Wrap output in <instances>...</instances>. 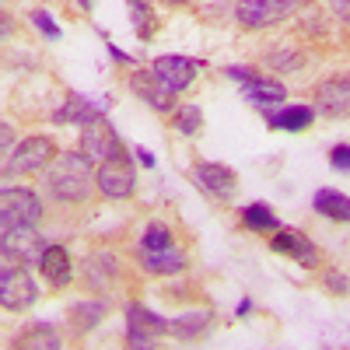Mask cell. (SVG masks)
<instances>
[{"label":"cell","instance_id":"obj_23","mask_svg":"<svg viewBox=\"0 0 350 350\" xmlns=\"http://www.w3.org/2000/svg\"><path fill=\"white\" fill-rule=\"evenodd\" d=\"M18 347H46V350H56V347H60V336H56L53 326H32V329H25V336L18 340Z\"/></svg>","mask_w":350,"mask_h":350},{"label":"cell","instance_id":"obj_16","mask_svg":"<svg viewBox=\"0 0 350 350\" xmlns=\"http://www.w3.org/2000/svg\"><path fill=\"white\" fill-rule=\"evenodd\" d=\"M133 92L148 102V105H154V109H172V92L168 88L151 74V70H140V74H133Z\"/></svg>","mask_w":350,"mask_h":350},{"label":"cell","instance_id":"obj_38","mask_svg":"<svg viewBox=\"0 0 350 350\" xmlns=\"http://www.w3.org/2000/svg\"><path fill=\"white\" fill-rule=\"evenodd\" d=\"M298 4H301V0H298Z\"/></svg>","mask_w":350,"mask_h":350},{"label":"cell","instance_id":"obj_15","mask_svg":"<svg viewBox=\"0 0 350 350\" xmlns=\"http://www.w3.org/2000/svg\"><path fill=\"white\" fill-rule=\"evenodd\" d=\"M39 267H42V277H46L53 287L70 284V252H67L64 245H46Z\"/></svg>","mask_w":350,"mask_h":350},{"label":"cell","instance_id":"obj_12","mask_svg":"<svg viewBox=\"0 0 350 350\" xmlns=\"http://www.w3.org/2000/svg\"><path fill=\"white\" fill-rule=\"evenodd\" d=\"M196 183L207 189L211 196H217V200H231V196L239 193L235 172H231L228 165H221V161H203V165H196Z\"/></svg>","mask_w":350,"mask_h":350},{"label":"cell","instance_id":"obj_5","mask_svg":"<svg viewBox=\"0 0 350 350\" xmlns=\"http://www.w3.org/2000/svg\"><path fill=\"white\" fill-rule=\"evenodd\" d=\"M295 8H298V0H239L235 18L245 28H262V25H273V21L291 18Z\"/></svg>","mask_w":350,"mask_h":350},{"label":"cell","instance_id":"obj_26","mask_svg":"<svg viewBox=\"0 0 350 350\" xmlns=\"http://www.w3.org/2000/svg\"><path fill=\"white\" fill-rule=\"evenodd\" d=\"M200 123H203L200 105H183V109H179V116H175V130H179V133H196V130H200Z\"/></svg>","mask_w":350,"mask_h":350},{"label":"cell","instance_id":"obj_9","mask_svg":"<svg viewBox=\"0 0 350 350\" xmlns=\"http://www.w3.org/2000/svg\"><path fill=\"white\" fill-rule=\"evenodd\" d=\"M126 319H130V329H126V343L130 347H151L158 340V333L168 326L161 315H154L151 308H144L140 301H133L126 308Z\"/></svg>","mask_w":350,"mask_h":350},{"label":"cell","instance_id":"obj_1","mask_svg":"<svg viewBox=\"0 0 350 350\" xmlns=\"http://www.w3.org/2000/svg\"><path fill=\"white\" fill-rule=\"evenodd\" d=\"M92 158L88 154H60L56 165L49 168V189L56 200L64 203H81L92 196L95 189V172H92Z\"/></svg>","mask_w":350,"mask_h":350},{"label":"cell","instance_id":"obj_31","mask_svg":"<svg viewBox=\"0 0 350 350\" xmlns=\"http://www.w3.org/2000/svg\"><path fill=\"white\" fill-rule=\"evenodd\" d=\"M329 161H333V168H336V172H350V144L336 148V151L329 154Z\"/></svg>","mask_w":350,"mask_h":350},{"label":"cell","instance_id":"obj_10","mask_svg":"<svg viewBox=\"0 0 350 350\" xmlns=\"http://www.w3.org/2000/svg\"><path fill=\"white\" fill-rule=\"evenodd\" d=\"M53 154H56V148H53L49 137H28V140H21V148L8 158L4 172H36V168L49 165Z\"/></svg>","mask_w":350,"mask_h":350},{"label":"cell","instance_id":"obj_6","mask_svg":"<svg viewBox=\"0 0 350 350\" xmlns=\"http://www.w3.org/2000/svg\"><path fill=\"white\" fill-rule=\"evenodd\" d=\"M228 77H235L242 84V92L252 105H259L262 112H270L273 105L284 102V84H273V81H262L259 74L245 70V67H228Z\"/></svg>","mask_w":350,"mask_h":350},{"label":"cell","instance_id":"obj_14","mask_svg":"<svg viewBox=\"0 0 350 350\" xmlns=\"http://www.w3.org/2000/svg\"><path fill=\"white\" fill-rule=\"evenodd\" d=\"M273 252L277 256H287V259H298L301 267H315L319 256H315V245L301 235V231H277L273 235Z\"/></svg>","mask_w":350,"mask_h":350},{"label":"cell","instance_id":"obj_13","mask_svg":"<svg viewBox=\"0 0 350 350\" xmlns=\"http://www.w3.org/2000/svg\"><path fill=\"white\" fill-rule=\"evenodd\" d=\"M315 105L323 116H333V120H343L350 116V77H333L315 92Z\"/></svg>","mask_w":350,"mask_h":350},{"label":"cell","instance_id":"obj_35","mask_svg":"<svg viewBox=\"0 0 350 350\" xmlns=\"http://www.w3.org/2000/svg\"><path fill=\"white\" fill-rule=\"evenodd\" d=\"M137 158H140V161H144V165H148V168H151V165H154V158H151V154H148V151H137Z\"/></svg>","mask_w":350,"mask_h":350},{"label":"cell","instance_id":"obj_3","mask_svg":"<svg viewBox=\"0 0 350 350\" xmlns=\"http://www.w3.org/2000/svg\"><path fill=\"white\" fill-rule=\"evenodd\" d=\"M39 298V287L36 280L25 273V267L18 262V267H11V262L4 259V277H0V301H4L8 312H25L32 308Z\"/></svg>","mask_w":350,"mask_h":350},{"label":"cell","instance_id":"obj_30","mask_svg":"<svg viewBox=\"0 0 350 350\" xmlns=\"http://www.w3.org/2000/svg\"><path fill=\"white\" fill-rule=\"evenodd\" d=\"M32 21H36V25L42 28V32H46L49 39H60V28H56V25H53V18H49L46 11H36V14H32Z\"/></svg>","mask_w":350,"mask_h":350},{"label":"cell","instance_id":"obj_22","mask_svg":"<svg viewBox=\"0 0 350 350\" xmlns=\"http://www.w3.org/2000/svg\"><path fill=\"white\" fill-rule=\"evenodd\" d=\"M207 326H211V312H193V315H183V319L172 323V329L179 333V340H200Z\"/></svg>","mask_w":350,"mask_h":350},{"label":"cell","instance_id":"obj_19","mask_svg":"<svg viewBox=\"0 0 350 350\" xmlns=\"http://www.w3.org/2000/svg\"><path fill=\"white\" fill-rule=\"evenodd\" d=\"M102 120V109L98 105H92V102H84V98H77V95H70L67 102H64V109L56 112V123H98Z\"/></svg>","mask_w":350,"mask_h":350},{"label":"cell","instance_id":"obj_4","mask_svg":"<svg viewBox=\"0 0 350 350\" xmlns=\"http://www.w3.org/2000/svg\"><path fill=\"white\" fill-rule=\"evenodd\" d=\"M133 186H137V168H133V161H130L126 151H120L116 158H109V161L98 165V189H102L109 200L130 196Z\"/></svg>","mask_w":350,"mask_h":350},{"label":"cell","instance_id":"obj_2","mask_svg":"<svg viewBox=\"0 0 350 350\" xmlns=\"http://www.w3.org/2000/svg\"><path fill=\"white\" fill-rule=\"evenodd\" d=\"M42 217V203L32 189H4V203H0V231L11 228H32Z\"/></svg>","mask_w":350,"mask_h":350},{"label":"cell","instance_id":"obj_37","mask_svg":"<svg viewBox=\"0 0 350 350\" xmlns=\"http://www.w3.org/2000/svg\"><path fill=\"white\" fill-rule=\"evenodd\" d=\"M172 4H183V0H172Z\"/></svg>","mask_w":350,"mask_h":350},{"label":"cell","instance_id":"obj_20","mask_svg":"<svg viewBox=\"0 0 350 350\" xmlns=\"http://www.w3.org/2000/svg\"><path fill=\"white\" fill-rule=\"evenodd\" d=\"M84 280L92 287H105L109 280H116V259L109 252H92L84 259Z\"/></svg>","mask_w":350,"mask_h":350},{"label":"cell","instance_id":"obj_27","mask_svg":"<svg viewBox=\"0 0 350 350\" xmlns=\"http://www.w3.org/2000/svg\"><path fill=\"white\" fill-rule=\"evenodd\" d=\"M102 315H105V305H77V308H74V323H77L81 329H92Z\"/></svg>","mask_w":350,"mask_h":350},{"label":"cell","instance_id":"obj_36","mask_svg":"<svg viewBox=\"0 0 350 350\" xmlns=\"http://www.w3.org/2000/svg\"><path fill=\"white\" fill-rule=\"evenodd\" d=\"M77 4H81L84 11H92V0H77Z\"/></svg>","mask_w":350,"mask_h":350},{"label":"cell","instance_id":"obj_8","mask_svg":"<svg viewBox=\"0 0 350 350\" xmlns=\"http://www.w3.org/2000/svg\"><path fill=\"white\" fill-rule=\"evenodd\" d=\"M196 70H200V64L186 60V56H158V60L151 64V74L168 88L172 95L186 92V88L193 84V77H196Z\"/></svg>","mask_w":350,"mask_h":350},{"label":"cell","instance_id":"obj_11","mask_svg":"<svg viewBox=\"0 0 350 350\" xmlns=\"http://www.w3.org/2000/svg\"><path fill=\"white\" fill-rule=\"evenodd\" d=\"M81 140H84V154L92 158V161H109V158H116L120 151H126L123 144H120V137H116L102 120L98 123H88L84 126V133H81Z\"/></svg>","mask_w":350,"mask_h":350},{"label":"cell","instance_id":"obj_29","mask_svg":"<svg viewBox=\"0 0 350 350\" xmlns=\"http://www.w3.org/2000/svg\"><path fill=\"white\" fill-rule=\"evenodd\" d=\"M130 8L137 11V21H140V39L151 36V21H148V8H144V0H130Z\"/></svg>","mask_w":350,"mask_h":350},{"label":"cell","instance_id":"obj_32","mask_svg":"<svg viewBox=\"0 0 350 350\" xmlns=\"http://www.w3.org/2000/svg\"><path fill=\"white\" fill-rule=\"evenodd\" d=\"M326 284H329V291H336V295H347V277L343 273H326Z\"/></svg>","mask_w":350,"mask_h":350},{"label":"cell","instance_id":"obj_17","mask_svg":"<svg viewBox=\"0 0 350 350\" xmlns=\"http://www.w3.org/2000/svg\"><path fill=\"white\" fill-rule=\"evenodd\" d=\"M312 120H315V112H312L308 105H287V109L267 116V123H270L273 130H291V133H295V130H308Z\"/></svg>","mask_w":350,"mask_h":350},{"label":"cell","instance_id":"obj_21","mask_svg":"<svg viewBox=\"0 0 350 350\" xmlns=\"http://www.w3.org/2000/svg\"><path fill=\"white\" fill-rule=\"evenodd\" d=\"M315 211L329 221H350V196L336 189H319L315 193Z\"/></svg>","mask_w":350,"mask_h":350},{"label":"cell","instance_id":"obj_25","mask_svg":"<svg viewBox=\"0 0 350 350\" xmlns=\"http://www.w3.org/2000/svg\"><path fill=\"white\" fill-rule=\"evenodd\" d=\"M172 245V235L161 221H151V228L144 231V242H140V252H158V249H168Z\"/></svg>","mask_w":350,"mask_h":350},{"label":"cell","instance_id":"obj_34","mask_svg":"<svg viewBox=\"0 0 350 350\" xmlns=\"http://www.w3.org/2000/svg\"><path fill=\"white\" fill-rule=\"evenodd\" d=\"M0 137H4V140H0V148H4V151H8V148H11V126H8V123H4V126H0Z\"/></svg>","mask_w":350,"mask_h":350},{"label":"cell","instance_id":"obj_18","mask_svg":"<svg viewBox=\"0 0 350 350\" xmlns=\"http://www.w3.org/2000/svg\"><path fill=\"white\" fill-rule=\"evenodd\" d=\"M140 262L154 273H179L186 267V252L168 245V249H158V252H140Z\"/></svg>","mask_w":350,"mask_h":350},{"label":"cell","instance_id":"obj_24","mask_svg":"<svg viewBox=\"0 0 350 350\" xmlns=\"http://www.w3.org/2000/svg\"><path fill=\"white\" fill-rule=\"evenodd\" d=\"M242 221H245V228H252V231H273V228H277L273 211L262 207V203H252V207H245Z\"/></svg>","mask_w":350,"mask_h":350},{"label":"cell","instance_id":"obj_33","mask_svg":"<svg viewBox=\"0 0 350 350\" xmlns=\"http://www.w3.org/2000/svg\"><path fill=\"white\" fill-rule=\"evenodd\" d=\"M329 8H333V14H336L340 21L350 25V0H329Z\"/></svg>","mask_w":350,"mask_h":350},{"label":"cell","instance_id":"obj_7","mask_svg":"<svg viewBox=\"0 0 350 350\" xmlns=\"http://www.w3.org/2000/svg\"><path fill=\"white\" fill-rule=\"evenodd\" d=\"M4 235V259H14V262H39L42 252H46V242L39 239L36 224L32 228H11V231H0Z\"/></svg>","mask_w":350,"mask_h":350},{"label":"cell","instance_id":"obj_28","mask_svg":"<svg viewBox=\"0 0 350 350\" xmlns=\"http://www.w3.org/2000/svg\"><path fill=\"white\" fill-rule=\"evenodd\" d=\"M270 64H273L277 70H298V67H301V56H298V53H273Z\"/></svg>","mask_w":350,"mask_h":350}]
</instances>
